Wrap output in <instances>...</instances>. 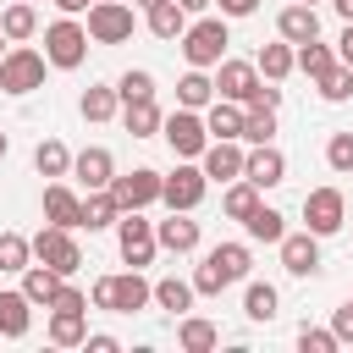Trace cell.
Listing matches in <instances>:
<instances>
[{"instance_id": "1", "label": "cell", "mask_w": 353, "mask_h": 353, "mask_svg": "<svg viewBox=\"0 0 353 353\" xmlns=\"http://www.w3.org/2000/svg\"><path fill=\"white\" fill-rule=\"evenodd\" d=\"M248 270H254V254H248V243H215V248L204 254V265L193 270V292H204V298H221L232 281H248Z\"/></svg>"}, {"instance_id": "2", "label": "cell", "mask_w": 353, "mask_h": 353, "mask_svg": "<svg viewBox=\"0 0 353 353\" xmlns=\"http://www.w3.org/2000/svg\"><path fill=\"white\" fill-rule=\"evenodd\" d=\"M88 298H94V309L132 314V309H149V303H154V281H143L138 270H127V276H99Z\"/></svg>"}, {"instance_id": "3", "label": "cell", "mask_w": 353, "mask_h": 353, "mask_svg": "<svg viewBox=\"0 0 353 353\" xmlns=\"http://www.w3.org/2000/svg\"><path fill=\"white\" fill-rule=\"evenodd\" d=\"M176 44H182L188 66H215V61L226 55V44H232V33H226V17H199V22H188Z\"/></svg>"}, {"instance_id": "4", "label": "cell", "mask_w": 353, "mask_h": 353, "mask_svg": "<svg viewBox=\"0 0 353 353\" xmlns=\"http://www.w3.org/2000/svg\"><path fill=\"white\" fill-rule=\"evenodd\" d=\"M116 248H121V259H127L132 270L154 265V254H160L154 221H143V210H121V215H116Z\"/></svg>"}, {"instance_id": "5", "label": "cell", "mask_w": 353, "mask_h": 353, "mask_svg": "<svg viewBox=\"0 0 353 353\" xmlns=\"http://www.w3.org/2000/svg\"><path fill=\"white\" fill-rule=\"evenodd\" d=\"M44 61H50V66H61V72L83 66V61H88V28H83V22H72V17L50 22V28H44Z\"/></svg>"}, {"instance_id": "6", "label": "cell", "mask_w": 353, "mask_h": 353, "mask_svg": "<svg viewBox=\"0 0 353 353\" xmlns=\"http://www.w3.org/2000/svg\"><path fill=\"white\" fill-rule=\"evenodd\" d=\"M160 138L171 143V154H176V160H199V154H204V143H210V127H204V116H199V110L176 105V110L160 121Z\"/></svg>"}, {"instance_id": "7", "label": "cell", "mask_w": 353, "mask_h": 353, "mask_svg": "<svg viewBox=\"0 0 353 353\" xmlns=\"http://www.w3.org/2000/svg\"><path fill=\"white\" fill-rule=\"evenodd\" d=\"M44 55L39 50H28V44H11L6 55H0V94H33V88H44Z\"/></svg>"}, {"instance_id": "8", "label": "cell", "mask_w": 353, "mask_h": 353, "mask_svg": "<svg viewBox=\"0 0 353 353\" xmlns=\"http://www.w3.org/2000/svg\"><path fill=\"white\" fill-rule=\"evenodd\" d=\"M28 243H33V259L50 265V270H61V276H72V270L83 265V248H77L72 226H39Z\"/></svg>"}, {"instance_id": "9", "label": "cell", "mask_w": 353, "mask_h": 353, "mask_svg": "<svg viewBox=\"0 0 353 353\" xmlns=\"http://www.w3.org/2000/svg\"><path fill=\"white\" fill-rule=\"evenodd\" d=\"M132 28H138L132 6H121V0H94L88 6V44H127Z\"/></svg>"}, {"instance_id": "10", "label": "cell", "mask_w": 353, "mask_h": 353, "mask_svg": "<svg viewBox=\"0 0 353 353\" xmlns=\"http://www.w3.org/2000/svg\"><path fill=\"white\" fill-rule=\"evenodd\" d=\"M204 188H210L204 165L182 160L171 176H160V204H165V210H199V204H204Z\"/></svg>"}, {"instance_id": "11", "label": "cell", "mask_w": 353, "mask_h": 353, "mask_svg": "<svg viewBox=\"0 0 353 353\" xmlns=\"http://www.w3.org/2000/svg\"><path fill=\"white\" fill-rule=\"evenodd\" d=\"M110 199H116L121 210H149V204H160V171H149V165L116 171V176H110Z\"/></svg>"}, {"instance_id": "12", "label": "cell", "mask_w": 353, "mask_h": 353, "mask_svg": "<svg viewBox=\"0 0 353 353\" xmlns=\"http://www.w3.org/2000/svg\"><path fill=\"white\" fill-rule=\"evenodd\" d=\"M303 221H309V232H314V237L342 232V221H347L342 188H314V193H303Z\"/></svg>"}, {"instance_id": "13", "label": "cell", "mask_w": 353, "mask_h": 353, "mask_svg": "<svg viewBox=\"0 0 353 353\" xmlns=\"http://www.w3.org/2000/svg\"><path fill=\"white\" fill-rule=\"evenodd\" d=\"M259 88V66L254 61H215V99H232V105H248Z\"/></svg>"}, {"instance_id": "14", "label": "cell", "mask_w": 353, "mask_h": 353, "mask_svg": "<svg viewBox=\"0 0 353 353\" xmlns=\"http://www.w3.org/2000/svg\"><path fill=\"white\" fill-rule=\"evenodd\" d=\"M243 176L265 193V188H281L287 182V154L276 149V143H254L248 154H243Z\"/></svg>"}, {"instance_id": "15", "label": "cell", "mask_w": 353, "mask_h": 353, "mask_svg": "<svg viewBox=\"0 0 353 353\" xmlns=\"http://www.w3.org/2000/svg\"><path fill=\"white\" fill-rule=\"evenodd\" d=\"M199 165H204L210 182H232V176H243V138H210L204 154H199Z\"/></svg>"}, {"instance_id": "16", "label": "cell", "mask_w": 353, "mask_h": 353, "mask_svg": "<svg viewBox=\"0 0 353 353\" xmlns=\"http://www.w3.org/2000/svg\"><path fill=\"white\" fill-rule=\"evenodd\" d=\"M281 265H287V276H314L320 270V237L303 226V232H281Z\"/></svg>"}, {"instance_id": "17", "label": "cell", "mask_w": 353, "mask_h": 353, "mask_svg": "<svg viewBox=\"0 0 353 353\" xmlns=\"http://www.w3.org/2000/svg\"><path fill=\"white\" fill-rule=\"evenodd\" d=\"M72 176H77L83 188H110V176H116V154H110L105 143H88L83 154H72Z\"/></svg>"}, {"instance_id": "18", "label": "cell", "mask_w": 353, "mask_h": 353, "mask_svg": "<svg viewBox=\"0 0 353 353\" xmlns=\"http://www.w3.org/2000/svg\"><path fill=\"white\" fill-rule=\"evenodd\" d=\"M44 221H50V226H72V232L83 226V199H77L61 176L44 188Z\"/></svg>"}, {"instance_id": "19", "label": "cell", "mask_w": 353, "mask_h": 353, "mask_svg": "<svg viewBox=\"0 0 353 353\" xmlns=\"http://www.w3.org/2000/svg\"><path fill=\"white\" fill-rule=\"evenodd\" d=\"M154 243L165 254H193L199 248V221H188V210H171V221L154 226Z\"/></svg>"}, {"instance_id": "20", "label": "cell", "mask_w": 353, "mask_h": 353, "mask_svg": "<svg viewBox=\"0 0 353 353\" xmlns=\"http://www.w3.org/2000/svg\"><path fill=\"white\" fill-rule=\"evenodd\" d=\"M28 325H33V303H28V292H22V287H6V292H0V336L22 342Z\"/></svg>"}, {"instance_id": "21", "label": "cell", "mask_w": 353, "mask_h": 353, "mask_svg": "<svg viewBox=\"0 0 353 353\" xmlns=\"http://www.w3.org/2000/svg\"><path fill=\"white\" fill-rule=\"evenodd\" d=\"M276 33H281L287 44H309V39H320V17H314V6L292 0V6L276 17Z\"/></svg>"}, {"instance_id": "22", "label": "cell", "mask_w": 353, "mask_h": 353, "mask_svg": "<svg viewBox=\"0 0 353 353\" xmlns=\"http://www.w3.org/2000/svg\"><path fill=\"white\" fill-rule=\"evenodd\" d=\"M61 281H66V276L50 270V265H39V259L22 265V292H28V303H44V309H50V298L61 292Z\"/></svg>"}, {"instance_id": "23", "label": "cell", "mask_w": 353, "mask_h": 353, "mask_svg": "<svg viewBox=\"0 0 353 353\" xmlns=\"http://www.w3.org/2000/svg\"><path fill=\"white\" fill-rule=\"evenodd\" d=\"M88 336V309H50V342L55 347H83Z\"/></svg>"}, {"instance_id": "24", "label": "cell", "mask_w": 353, "mask_h": 353, "mask_svg": "<svg viewBox=\"0 0 353 353\" xmlns=\"http://www.w3.org/2000/svg\"><path fill=\"white\" fill-rule=\"evenodd\" d=\"M160 121H165V116H160L154 94H149V99H127V105H121V127H127L132 138H154V132H160Z\"/></svg>"}, {"instance_id": "25", "label": "cell", "mask_w": 353, "mask_h": 353, "mask_svg": "<svg viewBox=\"0 0 353 353\" xmlns=\"http://www.w3.org/2000/svg\"><path fill=\"white\" fill-rule=\"evenodd\" d=\"M176 342H182L188 353H210V347H221V325H215V320H204V314H182Z\"/></svg>"}, {"instance_id": "26", "label": "cell", "mask_w": 353, "mask_h": 353, "mask_svg": "<svg viewBox=\"0 0 353 353\" xmlns=\"http://www.w3.org/2000/svg\"><path fill=\"white\" fill-rule=\"evenodd\" d=\"M143 22H149V33H154V39H182V28H188V11H182L176 0H154V6L143 11Z\"/></svg>"}, {"instance_id": "27", "label": "cell", "mask_w": 353, "mask_h": 353, "mask_svg": "<svg viewBox=\"0 0 353 353\" xmlns=\"http://www.w3.org/2000/svg\"><path fill=\"white\" fill-rule=\"evenodd\" d=\"M0 33H6L11 44L33 39V33H39V11H33V0H17V6H6V11H0Z\"/></svg>"}, {"instance_id": "28", "label": "cell", "mask_w": 353, "mask_h": 353, "mask_svg": "<svg viewBox=\"0 0 353 353\" xmlns=\"http://www.w3.org/2000/svg\"><path fill=\"white\" fill-rule=\"evenodd\" d=\"M336 66V50L331 44H320V39H309V44H292V72H303V77H320V72H331Z\"/></svg>"}, {"instance_id": "29", "label": "cell", "mask_w": 353, "mask_h": 353, "mask_svg": "<svg viewBox=\"0 0 353 353\" xmlns=\"http://www.w3.org/2000/svg\"><path fill=\"white\" fill-rule=\"evenodd\" d=\"M204 127H210V138H237V132H243V105L210 99V105H204Z\"/></svg>"}, {"instance_id": "30", "label": "cell", "mask_w": 353, "mask_h": 353, "mask_svg": "<svg viewBox=\"0 0 353 353\" xmlns=\"http://www.w3.org/2000/svg\"><path fill=\"white\" fill-rule=\"evenodd\" d=\"M33 171L50 176V182H55V176H72V149H66L61 138H44V143L33 149Z\"/></svg>"}, {"instance_id": "31", "label": "cell", "mask_w": 353, "mask_h": 353, "mask_svg": "<svg viewBox=\"0 0 353 353\" xmlns=\"http://www.w3.org/2000/svg\"><path fill=\"white\" fill-rule=\"evenodd\" d=\"M116 215H121V204L110 199V188H88V199H83V226H88V232H105V226H116Z\"/></svg>"}, {"instance_id": "32", "label": "cell", "mask_w": 353, "mask_h": 353, "mask_svg": "<svg viewBox=\"0 0 353 353\" xmlns=\"http://www.w3.org/2000/svg\"><path fill=\"white\" fill-rule=\"evenodd\" d=\"M193 298H199V292H193V281H182V276H160V281H154V303L171 309L176 320L193 309Z\"/></svg>"}, {"instance_id": "33", "label": "cell", "mask_w": 353, "mask_h": 353, "mask_svg": "<svg viewBox=\"0 0 353 353\" xmlns=\"http://www.w3.org/2000/svg\"><path fill=\"white\" fill-rule=\"evenodd\" d=\"M276 309H281V292H276L270 281H248V292H243V314L259 320V325H270Z\"/></svg>"}, {"instance_id": "34", "label": "cell", "mask_w": 353, "mask_h": 353, "mask_svg": "<svg viewBox=\"0 0 353 353\" xmlns=\"http://www.w3.org/2000/svg\"><path fill=\"white\" fill-rule=\"evenodd\" d=\"M215 99V77H204V66H188V77L176 83V105H188V110H204Z\"/></svg>"}, {"instance_id": "35", "label": "cell", "mask_w": 353, "mask_h": 353, "mask_svg": "<svg viewBox=\"0 0 353 353\" xmlns=\"http://www.w3.org/2000/svg\"><path fill=\"white\" fill-rule=\"evenodd\" d=\"M254 204H259V188H254L248 176H232V182H226V193H221V210H226L232 221H248V215H254Z\"/></svg>"}, {"instance_id": "36", "label": "cell", "mask_w": 353, "mask_h": 353, "mask_svg": "<svg viewBox=\"0 0 353 353\" xmlns=\"http://www.w3.org/2000/svg\"><path fill=\"white\" fill-rule=\"evenodd\" d=\"M243 232H248L254 243H281V232H287V215H281V210H270V204H254V215L243 221Z\"/></svg>"}, {"instance_id": "37", "label": "cell", "mask_w": 353, "mask_h": 353, "mask_svg": "<svg viewBox=\"0 0 353 353\" xmlns=\"http://www.w3.org/2000/svg\"><path fill=\"white\" fill-rule=\"evenodd\" d=\"M254 66H259V77H265V83H281V77L292 72V44H287V39L265 44V50L254 55Z\"/></svg>"}, {"instance_id": "38", "label": "cell", "mask_w": 353, "mask_h": 353, "mask_svg": "<svg viewBox=\"0 0 353 353\" xmlns=\"http://www.w3.org/2000/svg\"><path fill=\"white\" fill-rule=\"evenodd\" d=\"M77 110H83V121H110V116L121 110V99H116V88H105V83H94V88H83V99H77Z\"/></svg>"}, {"instance_id": "39", "label": "cell", "mask_w": 353, "mask_h": 353, "mask_svg": "<svg viewBox=\"0 0 353 353\" xmlns=\"http://www.w3.org/2000/svg\"><path fill=\"white\" fill-rule=\"evenodd\" d=\"M243 143H270L276 138V110H265V105H248L243 110V132H237Z\"/></svg>"}, {"instance_id": "40", "label": "cell", "mask_w": 353, "mask_h": 353, "mask_svg": "<svg viewBox=\"0 0 353 353\" xmlns=\"http://www.w3.org/2000/svg\"><path fill=\"white\" fill-rule=\"evenodd\" d=\"M314 88H320V99H331V105H342V99H353V66H331V72H320L314 77Z\"/></svg>"}, {"instance_id": "41", "label": "cell", "mask_w": 353, "mask_h": 353, "mask_svg": "<svg viewBox=\"0 0 353 353\" xmlns=\"http://www.w3.org/2000/svg\"><path fill=\"white\" fill-rule=\"evenodd\" d=\"M33 259V243L22 232H0V270L6 276H22V265Z\"/></svg>"}, {"instance_id": "42", "label": "cell", "mask_w": 353, "mask_h": 353, "mask_svg": "<svg viewBox=\"0 0 353 353\" xmlns=\"http://www.w3.org/2000/svg\"><path fill=\"white\" fill-rule=\"evenodd\" d=\"M154 94V77L143 72V66H132V72H121V83H116V99L127 105V99H149Z\"/></svg>"}, {"instance_id": "43", "label": "cell", "mask_w": 353, "mask_h": 353, "mask_svg": "<svg viewBox=\"0 0 353 353\" xmlns=\"http://www.w3.org/2000/svg\"><path fill=\"white\" fill-rule=\"evenodd\" d=\"M325 165H331V171H353V132H331V143H325Z\"/></svg>"}, {"instance_id": "44", "label": "cell", "mask_w": 353, "mask_h": 353, "mask_svg": "<svg viewBox=\"0 0 353 353\" xmlns=\"http://www.w3.org/2000/svg\"><path fill=\"white\" fill-rule=\"evenodd\" d=\"M298 347H303V353H336L342 342H336V331H320V325H303V331H298Z\"/></svg>"}, {"instance_id": "45", "label": "cell", "mask_w": 353, "mask_h": 353, "mask_svg": "<svg viewBox=\"0 0 353 353\" xmlns=\"http://www.w3.org/2000/svg\"><path fill=\"white\" fill-rule=\"evenodd\" d=\"M50 309H88V292H77L72 281H61V292L50 298Z\"/></svg>"}, {"instance_id": "46", "label": "cell", "mask_w": 353, "mask_h": 353, "mask_svg": "<svg viewBox=\"0 0 353 353\" xmlns=\"http://www.w3.org/2000/svg\"><path fill=\"white\" fill-rule=\"evenodd\" d=\"M331 331H336V342H353V303H342L331 314Z\"/></svg>"}, {"instance_id": "47", "label": "cell", "mask_w": 353, "mask_h": 353, "mask_svg": "<svg viewBox=\"0 0 353 353\" xmlns=\"http://www.w3.org/2000/svg\"><path fill=\"white\" fill-rule=\"evenodd\" d=\"M83 347H88V353H116L121 342H116L110 331H88V336H83Z\"/></svg>"}, {"instance_id": "48", "label": "cell", "mask_w": 353, "mask_h": 353, "mask_svg": "<svg viewBox=\"0 0 353 353\" xmlns=\"http://www.w3.org/2000/svg\"><path fill=\"white\" fill-rule=\"evenodd\" d=\"M221 6V17H254L259 11V0H215Z\"/></svg>"}, {"instance_id": "49", "label": "cell", "mask_w": 353, "mask_h": 353, "mask_svg": "<svg viewBox=\"0 0 353 353\" xmlns=\"http://www.w3.org/2000/svg\"><path fill=\"white\" fill-rule=\"evenodd\" d=\"M336 61H342V66H353V22H347V28H342V39H336Z\"/></svg>"}, {"instance_id": "50", "label": "cell", "mask_w": 353, "mask_h": 353, "mask_svg": "<svg viewBox=\"0 0 353 353\" xmlns=\"http://www.w3.org/2000/svg\"><path fill=\"white\" fill-rule=\"evenodd\" d=\"M176 6H182V11H188V17H204V11H210V6H215V0H176Z\"/></svg>"}, {"instance_id": "51", "label": "cell", "mask_w": 353, "mask_h": 353, "mask_svg": "<svg viewBox=\"0 0 353 353\" xmlns=\"http://www.w3.org/2000/svg\"><path fill=\"white\" fill-rule=\"evenodd\" d=\"M55 6H61V11H66V17H77V11H88V6H94V0H55Z\"/></svg>"}, {"instance_id": "52", "label": "cell", "mask_w": 353, "mask_h": 353, "mask_svg": "<svg viewBox=\"0 0 353 353\" xmlns=\"http://www.w3.org/2000/svg\"><path fill=\"white\" fill-rule=\"evenodd\" d=\"M331 6H336V17H342V22H353V0H331Z\"/></svg>"}, {"instance_id": "53", "label": "cell", "mask_w": 353, "mask_h": 353, "mask_svg": "<svg viewBox=\"0 0 353 353\" xmlns=\"http://www.w3.org/2000/svg\"><path fill=\"white\" fill-rule=\"evenodd\" d=\"M6 149H11V138H6V132H0V160H6Z\"/></svg>"}, {"instance_id": "54", "label": "cell", "mask_w": 353, "mask_h": 353, "mask_svg": "<svg viewBox=\"0 0 353 353\" xmlns=\"http://www.w3.org/2000/svg\"><path fill=\"white\" fill-rule=\"evenodd\" d=\"M132 6H143V11H149V6H154V0H132Z\"/></svg>"}, {"instance_id": "55", "label": "cell", "mask_w": 353, "mask_h": 353, "mask_svg": "<svg viewBox=\"0 0 353 353\" xmlns=\"http://www.w3.org/2000/svg\"><path fill=\"white\" fill-rule=\"evenodd\" d=\"M6 44H11V39H6V33H0V55H6Z\"/></svg>"}, {"instance_id": "56", "label": "cell", "mask_w": 353, "mask_h": 353, "mask_svg": "<svg viewBox=\"0 0 353 353\" xmlns=\"http://www.w3.org/2000/svg\"><path fill=\"white\" fill-rule=\"evenodd\" d=\"M303 6H314V0H303Z\"/></svg>"}, {"instance_id": "57", "label": "cell", "mask_w": 353, "mask_h": 353, "mask_svg": "<svg viewBox=\"0 0 353 353\" xmlns=\"http://www.w3.org/2000/svg\"><path fill=\"white\" fill-rule=\"evenodd\" d=\"M347 303H353V298H347Z\"/></svg>"}]
</instances>
